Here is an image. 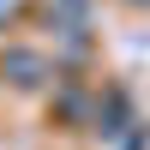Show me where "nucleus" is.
I'll use <instances>...</instances> for the list:
<instances>
[{
  "instance_id": "obj_1",
  "label": "nucleus",
  "mask_w": 150,
  "mask_h": 150,
  "mask_svg": "<svg viewBox=\"0 0 150 150\" xmlns=\"http://www.w3.org/2000/svg\"><path fill=\"white\" fill-rule=\"evenodd\" d=\"M0 72H18V84H36V72H42V66H36L30 54H6V60H0Z\"/></svg>"
}]
</instances>
